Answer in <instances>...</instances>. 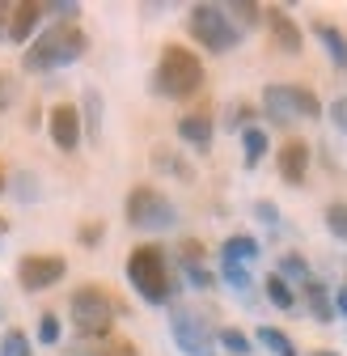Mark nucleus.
Segmentation results:
<instances>
[{
	"mask_svg": "<svg viewBox=\"0 0 347 356\" xmlns=\"http://www.w3.org/2000/svg\"><path fill=\"white\" fill-rule=\"evenodd\" d=\"M203 89V64L195 51L178 47V42H169L157 60V72H153V94L161 98H191Z\"/></svg>",
	"mask_w": 347,
	"mask_h": 356,
	"instance_id": "1",
	"label": "nucleus"
},
{
	"mask_svg": "<svg viewBox=\"0 0 347 356\" xmlns=\"http://www.w3.org/2000/svg\"><path fill=\"white\" fill-rule=\"evenodd\" d=\"M85 47H90V38H85V30L72 22V26H51L47 34H42L34 47L26 51V68L30 72H56V68H64V64H72V60H81L85 56Z\"/></svg>",
	"mask_w": 347,
	"mask_h": 356,
	"instance_id": "2",
	"label": "nucleus"
},
{
	"mask_svg": "<svg viewBox=\"0 0 347 356\" xmlns=\"http://www.w3.org/2000/svg\"><path fill=\"white\" fill-rule=\"evenodd\" d=\"M127 280H132V289L149 301V305H165L169 301V267H165V250L161 246H136L132 254H127Z\"/></svg>",
	"mask_w": 347,
	"mask_h": 356,
	"instance_id": "3",
	"label": "nucleus"
},
{
	"mask_svg": "<svg viewBox=\"0 0 347 356\" xmlns=\"http://www.w3.org/2000/svg\"><path fill=\"white\" fill-rule=\"evenodd\" d=\"M187 30H191L195 42H203V47L216 51V56L233 51L237 42H242V26H233V17L221 5H195L187 13Z\"/></svg>",
	"mask_w": 347,
	"mask_h": 356,
	"instance_id": "4",
	"label": "nucleus"
},
{
	"mask_svg": "<svg viewBox=\"0 0 347 356\" xmlns=\"http://www.w3.org/2000/svg\"><path fill=\"white\" fill-rule=\"evenodd\" d=\"M263 111L271 123H296V119H318L322 115V102L314 89L305 85H267L263 89Z\"/></svg>",
	"mask_w": 347,
	"mask_h": 356,
	"instance_id": "5",
	"label": "nucleus"
},
{
	"mask_svg": "<svg viewBox=\"0 0 347 356\" xmlns=\"http://www.w3.org/2000/svg\"><path fill=\"white\" fill-rule=\"evenodd\" d=\"M68 309H72V323H76L81 335H106L110 323H115V301H110V293L98 289V284H81V289L72 293Z\"/></svg>",
	"mask_w": 347,
	"mask_h": 356,
	"instance_id": "6",
	"label": "nucleus"
},
{
	"mask_svg": "<svg viewBox=\"0 0 347 356\" xmlns=\"http://www.w3.org/2000/svg\"><path fill=\"white\" fill-rule=\"evenodd\" d=\"M123 212H127V225L132 229H169L174 220H178V208H174L157 187H132Z\"/></svg>",
	"mask_w": 347,
	"mask_h": 356,
	"instance_id": "7",
	"label": "nucleus"
},
{
	"mask_svg": "<svg viewBox=\"0 0 347 356\" xmlns=\"http://www.w3.org/2000/svg\"><path fill=\"white\" fill-rule=\"evenodd\" d=\"M169 331H174V343H178L187 356H212V331L199 314H191V309H174L169 314Z\"/></svg>",
	"mask_w": 347,
	"mask_h": 356,
	"instance_id": "8",
	"label": "nucleus"
},
{
	"mask_svg": "<svg viewBox=\"0 0 347 356\" xmlns=\"http://www.w3.org/2000/svg\"><path fill=\"white\" fill-rule=\"evenodd\" d=\"M64 272H68V263H64L60 254H26V259L17 263V280H22L26 293L51 289L56 280H64Z\"/></svg>",
	"mask_w": 347,
	"mask_h": 356,
	"instance_id": "9",
	"label": "nucleus"
},
{
	"mask_svg": "<svg viewBox=\"0 0 347 356\" xmlns=\"http://www.w3.org/2000/svg\"><path fill=\"white\" fill-rule=\"evenodd\" d=\"M47 127H51V140H56L64 153H72V149L81 145V111H76V106H68V102L51 106Z\"/></svg>",
	"mask_w": 347,
	"mask_h": 356,
	"instance_id": "10",
	"label": "nucleus"
},
{
	"mask_svg": "<svg viewBox=\"0 0 347 356\" xmlns=\"http://www.w3.org/2000/svg\"><path fill=\"white\" fill-rule=\"evenodd\" d=\"M276 161H280V178H284V183L301 187V183H305V174H310V145L305 140H288Z\"/></svg>",
	"mask_w": 347,
	"mask_h": 356,
	"instance_id": "11",
	"label": "nucleus"
},
{
	"mask_svg": "<svg viewBox=\"0 0 347 356\" xmlns=\"http://www.w3.org/2000/svg\"><path fill=\"white\" fill-rule=\"evenodd\" d=\"M263 17H267V26H271V38H276V47L284 51V56H301V26L284 13V9H263Z\"/></svg>",
	"mask_w": 347,
	"mask_h": 356,
	"instance_id": "12",
	"label": "nucleus"
},
{
	"mask_svg": "<svg viewBox=\"0 0 347 356\" xmlns=\"http://www.w3.org/2000/svg\"><path fill=\"white\" fill-rule=\"evenodd\" d=\"M38 17H42V5H34V0H26V5L9 9V38H13V42H26V38L34 34Z\"/></svg>",
	"mask_w": 347,
	"mask_h": 356,
	"instance_id": "13",
	"label": "nucleus"
},
{
	"mask_svg": "<svg viewBox=\"0 0 347 356\" xmlns=\"http://www.w3.org/2000/svg\"><path fill=\"white\" fill-rule=\"evenodd\" d=\"M178 136L203 153V149L212 145V119H208V115H183V119H178Z\"/></svg>",
	"mask_w": 347,
	"mask_h": 356,
	"instance_id": "14",
	"label": "nucleus"
},
{
	"mask_svg": "<svg viewBox=\"0 0 347 356\" xmlns=\"http://www.w3.org/2000/svg\"><path fill=\"white\" fill-rule=\"evenodd\" d=\"M314 34H318V42L326 47V56H330L339 68H347V34H343V30H335L330 22H318V26H314Z\"/></svg>",
	"mask_w": 347,
	"mask_h": 356,
	"instance_id": "15",
	"label": "nucleus"
},
{
	"mask_svg": "<svg viewBox=\"0 0 347 356\" xmlns=\"http://www.w3.org/2000/svg\"><path fill=\"white\" fill-rule=\"evenodd\" d=\"M250 259H258V242L246 238V234H237V238H229V242L221 246V263H237V267H246Z\"/></svg>",
	"mask_w": 347,
	"mask_h": 356,
	"instance_id": "16",
	"label": "nucleus"
},
{
	"mask_svg": "<svg viewBox=\"0 0 347 356\" xmlns=\"http://www.w3.org/2000/svg\"><path fill=\"white\" fill-rule=\"evenodd\" d=\"M242 149H246V165H258L267 157V131L263 127H242Z\"/></svg>",
	"mask_w": 347,
	"mask_h": 356,
	"instance_id": "17",
	"label": "nucleus"
},
{
	"mask_svg": "<svg viewBox=\"0 0 347 356\" xmlns=\"http://www.w3.org/2000/svg\"><path fill=\"white\" fill-rule=\"evenodd\" d=\"M305 297H310V309H314L318 323H330L335 318V305H330V297H326V289L318 280H305Z\"/></svg>",
	"mask_w": 347,
	"mask_h": 356,
	"instance_id": "18",
	"label": "nucleus"
},
{
	"mask_svg": "<svg viewBox=\"0 0 347 356\" xmlns=\"http://www.w3.org/2000/svg\"><path fill=\"white\" fill-rule=\"evenodd\" d=\"M258 343L271 348L276 356H296V343H292L284 331H276V327H263V331H258Z\"/></svg>",
	"mask_w": 347,
	"mask_h": 356,
	"instance_id": "19",
	"label": "nucleus"
},
{
	"mask_svg": "<svg viewBox=\"0 0 347 356\" xmlns=\"http://www.w3.org/2000/svg\"><path fill=\"white\" fill-rule=\"evenodd\" d=\"M276 276H280V280H301V284H305V280H310V263L301 259V254H284Z\"/></svg>",
	"mask_w": 347,
	"mask_h": 356,
	"instance_id": "20",
	"label": "nucleus"
},
{
	"mask_svg": "<svg viewBox=\"0 0 347 356\" xmlns=\"http://www.w3.org/2000/svg\"><path fill=\"white\" fill-rule=\"evenodd\" d=\"M267 297H271V305H280V309H292V305H296L292 284H288V280H280V276H267Z\"/></svg>",
	"mask_w": 347,
	"mask_h": 356,
	"instance_id": "21",
	"label": "nucleus"
},
{
	"mask_svg": "<svg viewBox=\"0 0 347 356\" xmlns=\"http://www.w3.org/2000/svg\"><path fill=\"white\" fill-rule=\"evenodd\" d=\"M85 123H90V136H98V127H102V98H98V89H85Z\"/></svg>",
	"mask_w": 347,
	"mask_h": 356,
	"instance_id": "22",
	"label": "nucleus"
},
{
	"mask_svg": "<svg viewBox=\"0 0 347 356\" xmlns=\"http://www.w3.org/2000/svg\"><path fill=\"white\" fill-rule=\"evenodd\" d=\"M0 356H30V339L22 331H5L0 335Z\"/></svg>",
	"mask_w": 347,
	"mask_h": 356,
	"instance_id": "23",
	"label": "nucleus"
},
{
	"mask_svg": "<svg viewBox=\"0 0 347 356\" xmlns=\"http://www.w3.org/2000/svg\"><path fill=\"white\" fill-rule=\"evenodd\" d=\"M326 229H330L339 242H347V204H330V208H326Z\"/></svg>",
	"mask_w": 347,
	"mask_h": 356,
	"instance_id": "24",
	"label": "nucleus"
},
{
	"mask_svg": "<svg viewBox=\"0 0 347 356\" xmlns=\"http://www.w3.org/2000/svg\"><path fill=\"white\" fill-rule=\"evenodd\" d=\"M225 13L237 17L242 26H258V22H263V9H258V5H246V0H237V5H225Z\"/></svg>",
	"mask_w": 347,
	"mask_h": 356,
	"instance_id": "25",
	"label": "nucleus"
},
{
	"mask_svg": "<svg viewBox=\"0 0 347 356\" xmlns=\"http://www.w3.org/2000/svg\"><path fill=\"white\" fill-rule=\"evenodd\" d=\"M153 165H157V170H169V174H178V178H191V165L174 161V153H169V149H153Z\"/></svg>",
	"mask_w": 347,
	"mask_h": 356,
	"instance_id": "26",
	"label": "nucleus"
},
{
	"mask_svg": "<svg viewBox=\"0 0 347 356\" xmlns=\"http://www.w3.org/2000/svg\"><path fill=\"white\" fill-rule=\"evenodd\" d=\"M216 339H221V343H225L229 352H237V356H246V352H250V339H246L242 331H233V327H225V331L216 335Z\"/></svg>",
	"mask_w": 347,
	"mask_h": 356,
	"instance_id": "27",
	"label": "nucleus"
},
{
	"mask_svg": "<svg viewBox=\"0 0 347 356\" xmlns=\"http://www.w3.org/2000/svg\"><path fill=\"white\" fill-rule=\"evenodd\" d=\"M17 102V81L9 72H0V111H9Z\"/></svg>",
	"mask_w": 347,
	"mask_h": 356,
	"instance_id": "28",
	"label": "nucleus"
},
{
	"mask_svg": "<svg viewBox=\"0 0 347 356\" xmlns=\"http://www.w3.org/2000/svg\"><path fill=\"white\" fill-rule=\"evenodd\" d=\"M38 339H42V343H56V339H60V318H56V314H42V318H38Z\"/></svg>",
	"mask_w": 347,
	"mask_h": 356,
	"instance_id": "29",
	"label": "nucleus"
},
{
	"mask_svg": "<svg viewBox=\"0 0 347 356\" xmlns=\"http://www.w3.org/2000/svg\"><path fill=\"white\" fill-rule=\"evenodd\" d=\"M225 267V280L233 284V289H250V276H246V267H237V263H221Z\"/></svg>",
	"mask_w": 347,
	"mask_h": 356,
	"instance_id": "30",
	"label": "nucleus"
},
{
	"mask_svg": "<svg viewBox=\"0 0 347 356\" xmlns=\"http://www.w3.org/2000/svg\"><path fill=\"white\" fill-rule=\"evenodd\" d=\"M330 119H335V127L347 136V98H335V102H330Z\"/></svg>",
	"mask_w": 347,
	"mask_h": 356,
	"instance_id": "31",
	"label": "nucleus"
},
{
	"mask_svg": "<svg viewBox=\"0 0 347 356\" xmlns=\"http://www.w3.org/2000/svg\"><path fill=\"white\" fill-rule=\"evenodd\" d=\"M254 212H258V220H267V225H280V208H276V204L258 200V204H254Z\"/></svg>",
	"mask_w": 347,
	"mask_h": 356,
	"instance_id": "32",
	"label": "nucleus"
},
{
	"mask_svg": "<svg viewBox=\"0 0 347 356\" xmlns=\"http://www.w3.org/2000/svg\"><path fill=\"white\" fill-rule=\"evenodd\" d=\"M187 276H191V284H195V289H208V284H212V276L203 272L199 263H187Z\"/></svg>",
	"mask_w": 347,
	"mask_h": 356,
	"instance_id": "33",
	"label": "nucleus"
},
{
	"mask_svg": "<svg viewBox=\"0 0 347 356\" xmlns=\"http://www.w3.org/2000/svg\"><path fill=\"white\" fill-rule=\"evenodd\" d=\"M102 238V225H90V229H81V242H98Z\"/></svg>",
	"mask_w": 347,
	"mask_h": 356,
	"instance_id": "34",
	"label": "nucleus"
},
{
	"mask_svg": "<svg viewBox=\"0 0 347 356\" xmlns=\"http://www.w3.org/2000/svg\"><path fill=\"white\" fill-rule=\"evenodd\" d=\"M335 309H339V314H347V284L339 289V297H335Z\"/></svg>",
	"mask_w": 347,
	"mask_h": 356,
	"instance_id": "35",
	"label": "nucleus"
},
{
	"mask_svg": "<svg viewBox=\"0 0 347 356\" xmlns=\"http://www.w3.org/2000/svg\"><path fill=\"white\" fill-rule=\"evenodd\" d=\"M0 34H9V9L0 5Z\"/></svg>",
	"mask_w": 347,
	"mask_h": 356,
	"instance_id": "36",
	"label": "nucleus"
},
{
	"mask_svg": "<svg viewBox=\"0 0 347 356\" xmlns=\"http://www.w3.org/2000/svg\"><path fill=\"white\" fill-rule=\"evenodd\" d=\"M314 356H335V352H314Z\"/></svg>",
	"mask_w": 347,
	"mask_h": 356,
	"instance_id": "37",
	"label": "nucleus"
},
{
	"mask_svg": "<svg viewBox=\"0 0 347 356\" xmlns=\"http://www.w3.org/2000/svg\"><path fill=\"white\" fill-rule=\"evenodd\" d=\"M72 356H85V352H72Z\"/></svg>",
	"mask_w": 347,
	"mask_h": 356,
	"instance_id": "38",
	"label": "nucleus"
}]
</instances>
